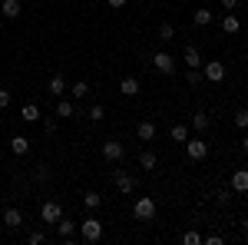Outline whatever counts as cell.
Masks as SVG:
<instances>
[{
    "label": "cell",
    "instance_id": "1",
    "mask_svg": "<svg viewBox=\"0 0 248 245\" xmlns=\"http://www.w3.org/2000/svg\"><path fill=\"white\" fill-rule=\"evenodd\" d=\"M155 212H159V206H155L153 196H139V199L133 202V219L136 222H153Z\"/></svg>",
    "mask_w": 248,
    "mask_h": 245
},
{
    "label": "cell",
    "instance_id": "2",
    "mask_svg": "<svg viewBox=\"0 0 248 245\" xmlns=\"http://www.w3.org/2000/svg\"><path fill=\"white\" fill-rule=\"evenodd\" d=\"M79 239H83V242H99V239H103V222H99V219H96V215H90V219H83V222H79Z\"/></svg>",
    "mask_w": 248,
    "mask_h": 245
},
{
    "label": "cell",
    "instance_id": "3",
    "mask_svg": "<svg viewBox=\"0 0 248 245\" xmlns=\"http://www.w3.org/2000/svg\"><path fill=\"white\" fill-rule=\"evenodd\" d=\"M182 146H186V156H189L192 163H202V159L209 156V143H205V139H192V136H189Z\"/></svg>",
    "mask_w": 248,
    "mask_h": 245
},
{
    "label": "cell",
    "instance_id": "4",
    "mask_svg": "<svg viewBox=\"0 0 248 245\" xmlns=\"http://www.w3.org/2000/svg\"><path fill=\"white\" fill-rule=\"evenodd\" d=\"M225 63H218V60H209V63H202V76L209 80V83H222L225 80Z\"/></svg>",
    "mask_w": 248,
    "mask_h": 245
},
{
    "label": "cell",
    "instance_id": "5",
    "mask_svg": "<svg viewBox=\"0 0 248 245\" xmlns=\"http://www.w3.org/2000/svg\"><path fill=\"white\" fill-rule=\"evenodd\" d=\"M60 215H63V206H60L57 199H46V202L40 206V219H43L46 226H53V222H57Z\"/></svg>",
    "mask_w": 248,
    "mask_h": 245
},
{
    "label": "cell",
    "instance_id": "6",
    "mask_svg": "<svg viewBox=\"0 0 248 245\" xmlns=\"http://www.w3.org/2000/svg\"><path fill=\"white\" fill-rule=\"evenodd\" d=\"M77 222H73V219H66V215H60L57 219V235L60 239H63V242H73V239H77Z\"/></svg>",
    "mask_w": 248,
    "mask_h": 245
},
{
    "label": "cell",
    "instance_id": "7",
    "mask_svg": "<svg viewBox=\"0 0 248 245\" xmlns=\"http://www.w3.org/2000/svg\"><path fill=\"white\" fill-rule=\"evenodd\" d=\"M153 66L155 70H159V73H175V57H172V53H166V50H159V53H155L153 57Z\"/></svg>",
    "mask_w": 248,
    "mask_h": 245
},
{
    "label": "cell",
    "instance_id": "8",
    "mask_svg": "<svg viewBox=\"0 0 248 245\" xmlns=\"http://www.w3.org/2000/svg\"><path fill=\"white\" fill-rule=\"evenodd\" d=\"M123 156H126V146H123V143H116V139H106V143H103V159L119 163Z\"/></svg>",
    "mask_w": 248,
    "mask_h": 245
},
{
    "label": "cell",
    "instance_id": "9",
    "mask_svg": "<svg viewBox=\"0 0 248 245\" xmlns=\"http://www.w3.org/2000/svg\"><path fill=\"white\" fill-rule=\"evenodd\" d=\"M182 60H186V66H189V70H202V53H199V47H186V50H182Z\"/></svg>",
    "mask_w": 248,
    "mask_h": 245
},
{
    "label": "cell",
    "instance_id": "10",
    "mask_svg": "<svg viewBox=\"0 0 248 245\" xmlns=\"http://www.w3.org/2000/svg\"><path fill=\"white\" fill-rule=\"evenodd\" d=\"M0 14L7 20H17L20 14H23V3H20V0H0Z\"/></svg>",
    "mask_w": 248,
    "mask_h": 245
},
{
    "label": "cell",
    "instance_id": "11",
    "mask_svg": "<svg viewBox=\"0 0 248 245\" xmlns=\"http://www.w3.org/2000/svg\"><path fill=\"white\" fill-rule=\"evenodd\" d=\"M116 189H119L123 196H133V189H136V176H129V172H116Z\"/></svg>",
    "mask_w": 248,
    "mask_h": 245
},
{
    "label": "cell",
    "instance_id": "12",
    "mask_svg": "<svg viewBox=\"0 0 248 245\" xmlns=\"http://www.w3.org/2000/svg\"><path fill=\"white\" fill-rule=\"evenodd\" d=\"M0 219H3V226H7V229H20V226H23V212H20V209H3Z\"/></svg>",
    "mask_w": 248,
    "mask_h": 245
},
{
    "label": "cell",
    "instance_id": "13",
    "mask_svg": "<svg viewBox=\"0 0 248 245\" xmlns=\"http://www.w3.org/2000/svg\"><path fill=\"white\" fill-rule=\"evenodd\" d=\"M229 186H232V192H248V169H235Z\"/></svg>",
    "mask_w": 248,
    "mask_h": 245
},
{
    "label": "cell",
    "instance_id": "14",
    "mask_svg": "<svg viewBox=\"0 0 248 245\" xmlns=\"http://www.w3.org/2000/svg\"><path fill=\"white\" fill-rule=\"evenodd\" d=\"M20 119H23V123H40V119H43V116H40V106L37 103H23V106H20Z\"/></svg>",
    "mask_w": 248,
    "mask_h": 245
},
{
    "label": "cell",
    "instance_id": "15",
    "mask_svg": "<svg viewBox=\"0 0 248 245\" xmlns=\"http://www.w3.org/2000/svg\"><path fill=\"white\" fill-rule=\"evenodd\" d=\"M136 136H139L142 143H153V139H155V123H153V119H142V123L136 126Z\"/></svg>",
    "mask_w": 248,
    "mask_h": 245
},
{
    "label": "cell",
    "instance_id": "16",
    "mask_svg": "<svg viewBox=\"0 0 248 245\" xmlns=\"http://www.w3.org/2000/svg\"><path fill=\"white\" fill-rule=\"evenodd\" d=\"M66 90H70V86H66V80H63L60 73L50 76V83H46V93H50V96H63Z\"/></svg>",
    "mask_w": 248,
    "mask_h": 245
},
{
    "label": "cell",
    "instance_id": "17",
    "mask_svg": "<svg viewBox=\"0 0 248 245\" xmlns=\"http://www.w3.org/2000/svg\"><path fill=\"white\" fill-rule=\"evenodd\" d=\"M209 126H212V119H209V113H205V110H195V113H192V130L205 132Z\"/></svg>",
    "mask_w": 248,
    "mask_h": 245
},
{
    "label": "cell",
    "instance_id": "18",
    "mask_svg": "<svg viewBox=\"0 0 248 245\" xmlns=\"http://www.w3.org/2000/svg\"><path fill=\"white\" fill-rule=\"evenodd\" d=\"M119 93L123 96H136L139 93V80H136V76H123V80H119Z\"/></svg>",
    "mask_w": 248,
    "mask_h": 245
},
{
    "label": "cell",
    "instance_id": "19",
    "mask_svg": "<svg viewBox=\"0 0 248 245\" xmlns=\"http://www.w3.org/2000/svg\"><path fill=\"white\" fill-rule=\"evenodd\" d=\"M10 152H14V156H27V152H30V139H27V136H14V139H10Z\"/></svg>",
    "mask_w": 248,
    "mask_h": 245
},
{
    "label": "cell",
    "instance_id": "20",
    "mask_svg": "<svg viewBox=\"0 0 248 245\" xmlns=\"http://www.w3.org/2000/svg\"><path fill=\"white\" fill-rule=\"evenodd\" d=\"M57 116H60V119L77 116V103H73V99H60V103H57Z\"/></svg>",
    "mask_w": 248,
    "mask_h": 245
},
{
    "label": "cell",
    "instance_id": "21",
    "mask_svg": "<svg viewBox=\"0 0 248 245\" xmlns=\"http://www.w3.org/2000/svg\"><path fill=\"white\" fill-rule=\"evenodd\" d=\"M70 93H73V99H86L93 90H90V83H86V80H77V83L70 86Z\"/></svg>",
    "mask_w": 248,
    "mask_h": 245
},
{
    "label": "cell",
    "instance_id": "22",
    "mask_svg": "<svg viewBox=\"0 0 248 245\" xmlns=\"http://www.w3.org/2000/svg\"><path fill=\"white\" fill-rule=\"evenodd\" d=\"M139 166H142V169H155V166H159V156H155L153 149L139 152Z\"/></svg>",
    "mask_w": 248,
    "mask_h": 245
},
{
    "label": "cell",
    "instance_id": "23",
    "mask_svg": "<svg viewBox=\"0 0 248 245\" xmlns=\"http://www.w3.org/2000/svg\"><path fill=\"white\" fill-rule=\"evenodd\" d=\"M169 136H172V143H186V139H189V126H186V123H175L169 130Z\"/></svg>",
    "mask_w": 248,
    "mask_h": 245
},
{
    "label": "cell",
    "instance_id": "24",
    "mask_svg": "<svg viewBox=\"0 0 248 245\" xmlns=\"http://www.w3.org/2000/svg\"><path fill=\"white\" fill-rule=\"evenodd\" d=\"M192 23H195V27H209V23H212V10H205V7H199V10L192 14Z\"/></svg>",
    "mask_w": 248,
    "mask_h": 245
},
{
    "label": "cell",
    "instance_id": "25",
    "mask_svg": "<svg viewBox=\"0 0 248 245\" xmlns=\"http://www.w3.org/2000/svg\"><path fill=\"white\" fill-rule=\"evenodd\" d=\"M238 27H242V23H238V14H225V17H222V30H225V33H238Z\"/></svg>",
    "mask_w": 248,
    "mask_h": 245
},
{
    "label": "cell",
    "instance_id": "26",
    "mask_svg": "<svg viewBox=\"0 0 248 245\" xmlns=\"http://www.w3.org/2000/svg\"><path fill=\"white\" fill-rule=\"evenodd\" d=\"M83 206L86 209H99L103 206V196H99V192H86V196H83Z\"/></svg>",
    "mask_w": 248,
    "mask_h": 245
},
{
    "label": "cell",
    "instance_id": "27",
    "mask_svg": "<svg viewBox=\"0 0 248 245\" xmlns=\"http://www.w3.org/2000/svg\"><path fill=\"white\" fill-rule=\"evenodd\" d=\"M172 37H175V27H172V23H159V40H162V43H169Z\"/></svg>",
    "mask_w": 248,
    "mask_h": 245
},
{
    "label": "cell",
    "instance_id": "28",
    "mask_svg": "<svg viewBox=\"0 0 248 245\" xmlns=\"http://www.w3.org/2000/svg\"><path fill=\"white\" fill-rule=\"evenodd\" d=\"M90 119H93V123H99V119H103V116H106V110H103V103H93V106H90Z\"/></svg>",
    "mask_w": 248,
    "mask_h": 245
},
{
    "label": "cell",
    "instance_id": "29",
    "mask_svg": "<svg viewBox=\"0 0 248 245\" xmlns=\"http://www.w3.org/2000/svg\"><path fill=\"white\" fill-rule=\"evenodd\" d=\"M235 126L238 130H248V110H235Z\"/></svg>",
    "mask_w": 248,
    "mask_h": 245
},
{
    "label": "cell",
    "instance_id": "30",
    "mask_svg": "<svg viewBox=\"0 0 248 245\" xmlns=\"http://www.w3.org/2000/svg\"><path fill=\"white\" fill-rule=\"evenodd\" d=\"M215 199H218V206H229V199H232V186H229V189H218V192H215Z\"/></svg>",
    "mask_w": 248,
    "mask_h": 245
},
{
    "label": "cell",
    "instance_id": "31",
    "mask_svg": "<svg viewBox=\"0 0 248 245\" xmlns=\"http://www.w3.org/2000/svg\"><path fill=\"white\" fill-rule=\"evenodd\" d=\"M43 132H50V136L57 132V116H46V119H43Z\"/></svg>",
    "mask_w": 248,
    "mask_h": 245
},
{
    "label": "cell",
    "instance_id": "32",
    "mask_svg": "<svg viewBox=\"0 0 248 245\" xmlns=\"http://www.w3.org/2000/svg\"><path fill=\"white\" fill-rule=\"evenodd\" d=\"M27 242H30V245H43V242H46V235H43V232H30Z\"/></svg>",
    "mask_w": 248,
    "mask_h": 245
},
{
    "label": "cell",
    "instance_id": "33",
    "mask_svg": "<svg viewBox=\"0 0 248 245\" xmlns=\"http://www.w3.org/2000/svg\"><path fill=\"white\" fill-rule=\"evenodd\" d=\"M182 242H186V245H199V242H202V235H199V232H186Z\"/></svg>",
    "mask_w": 248,
    "mask_h": 245
},
{
    "label": "cell",
    "instance_id": "34",
    "mask_svg": "<svg viewBox=\"0 0 248 245\" xmlns=\"http://www.w3.org/2000/svg\"><path fill=\"white\" fill-rule=\"evenodd\" d=\"M202 80H205V76H202V70H189V83H192V86H199Z\"/></svg>",
    "mask_w": 248,
    "mask_h": 245
},
{
    "label": "cell",
    "instance_id": "35",
    "mask_svg": "<svg viewBox=\"0 0 248 245\" xmlns=\"http://www.w3.org/2000/svg\"><path fill=\"white\" fill-rule=\"evenodd\" d=\"M10 106V90H0V113Z\"/></svg>",
    "mask_w": 248,
    "mask_h": 245
},
{
    "label": "cell",
    "instance_id": "36",
    "mask_svg": "<svg viewBox=\"0 0 248 245\" xmlns=\"http://www.w3.org/2000/svg\"><path fill=\"white\" fill-rule=\"evenodd\" d=\"M202 242H209V245H222V242H225V239H222V235H218V232H212V235H205V239H202Z\"/></svg>",
    "mask_w": 248,
    "mask_h": 245
},
{
    "label": "cell",
    "instance_id": "37",
    "mask_svg": "<svg viewBox=\"0 0 248 245\" xmlns=\"http://www.w3.org/2000/svg\"><path fill=\"white\" fill-rule=\"evenodd\" d=\"M222 10H229V14H235V10H238V0H222Z\"/></svg>",
    "mask_w": 248,
    "mask_h": 245
},
{
    "label": "cell",
    "instance_id": "38",
    "mask_svg": "<svg viewBox=\"0 0 248 245\" xmlns=\"http://www.w3.org/2000/svg\"><path fill=\"white\" fill-rule=\"evenodd\" d=\"M106 7H113V10H123V7H126V0H106Z\"/></svg>",
    "mask_w": 248,
    "mask_h": 245
},
{
    "label": "cell",
    "instance_id": "39",
    "mask_svg": "<svg viewBox=\"0 0 248 245\" xmlns=\"http://www.w3.org/2000/svg\"><path fill=\"white\" fill-rule=\"evenodd\" d=\"M242 232H245V235H248V215H245V219H242Z\"/></svg>",
    "mask_w": 248,
    "mask_h": 245
},
{
    "label": "cell",
    "instance_id": "40",
    "mask_svg": "<svg viewBox=\"0 0 248 245\" xmlns=\"http://www.w3.org/2000/svg\"><path fill=\"white\" fill-rule=\"evenodd\" d=\"M242 152H245V156H248V136H245V139H242Z\"/></svg>",
    "mask_w": 248,
    "mask_h": 245
},
{
    "label": "cell",
    "instance_id": "41",
    "mask_svg": "<svg viewBox=\"0 0 248 245\" xmlns=\"http://www.w3.org/2000/svg\"><path fill=\"white\" fill-rule=\"evenodd\" d=\"M3 229H7V226H3V219H0V235H3Z\"/></svg>",
    "mask_w": 248,
    "mask_h": 245
},
{
    "label": "cell",
    "instance_id": "42",
    "mask_svg": "<svg viewBox=\"0 0 248 245\" xmlns=\"http://www.w3.org/2000/svg\"><path fill=\"white\" fill-rule=\"evenodd\" d=\"M0 212H3V209H0Z\"/></svg>",
    "mask_w": 248,
    "mask_h": 245
}]
</instances>
